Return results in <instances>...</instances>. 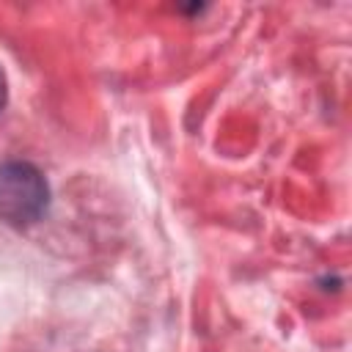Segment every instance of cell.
<instances>
[{
    "mask_svg": "<svg viewBox=\"0 0 352 352\" xmlns=\"http://www.w3.org/2000/svg\"><path fill=\"white\" fill-rule=\"evenodd\" d=\"M50 204V187L30 162L0 165V217L11 226L36 223Z\"/></svg>",
    "mask_w": 352,
    "mask_h": 352,
    "instance_id": "obj_1",
    "label": "cell"
},
{
    "mask_svg": "<svg viewBox=\"0 0 352 352\" xmlns=\"http://www.w3.org/2000/svg\"><path fill=\"white\" fill-rule=\"evenodd\" d=\"M6 96H8V88H6V77H3V72H0V107L6 104Z\"/></svg>",
    "mask_w": 352,
    "mask_h": 352,
    "instance_id": "obj_2",
    "label": "cell"
}]
</instances>
